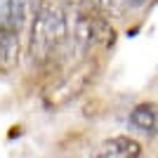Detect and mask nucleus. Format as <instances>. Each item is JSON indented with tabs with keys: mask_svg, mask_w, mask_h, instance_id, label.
Here are the masks:
<instances>
[{
	"mask_svg": "<svg viewBox=\"0 0 158 158\" xmlns=\"http://www.w3.org/2000/svg\"><path fill=\"white\" fill-rule=\"evenodd\" d=\"M69 43V17L57 2H45L35 10L31 35H28V57L33 64H52Z\"/></svg>",
	"mask_w": 158,
	"mask_h": 158,
	"instance_id": "f257e3e1",
	"label": "nucleus"
},
{
	"mask_svg": "<svg viewBox=\"0 0 158 158\" xmlns=\"http://www.w3.org/2000/svg\"><path fill=\"white\" fill-rule=\"evenodd\" d=\"M97 78H99V64H97V59L87 57L78 66H73L71 71H66L45 92V106L59 109V106L71 104L73 99H78L83 92H87Z\"/></svg>",
	"mask_w": 158,
	"mask_h": 158,
	"instance_id": "f03ea898",
	"label": "nucleus"
},
{
	"mask_svg": "<svg viewBox=\"0 0 158 158\" xmlns=\"http://www.w3.org/2000/svg\"><path fill=\"white\" fill-rule=\"evenodd\" d=\"M113 28L104 14L92 10H80L73 21V43L83 54H92L97 47H109L113 43Z\"/></svg>",
	"mask_w": 158,
	"mask_h": 158,
	"instance_id": "7ed1b4c3",
	"label": "nucleus"
},
{
	"mask_svg": "<svg viewBox=\"0 0 158 158\" xmlns=\"http://www.w3.org/2000/svg\"><path fill=\"white\" fill-rule=\"evenodd\" d=\"M21 31L0 17V73H12L21 59Z\"/></svg>",
	"mask_w": 158,
	"mask_h": 158,
	"instance_id": "20e7f679",
	"label": "nucleus"
},
{
	"mask_svg": "<svg viewBox=\"0 0 158 158\" xmlns=\"http://www.w3.org/2000/svg\"><path fill=\"white\" fill-rule=\"evenodd\" d=\"M97 158H137L142 156V144L135 139L120 135V137H111L97 149L94 153Z\"/></svg>",
	"mask_w": 158,
	"mask_h": 158,
	"instance_id": "39448f33",
	"label": "nucleus"
},
{
	"mask_svg": "<svg viewBox=\"0 0 158 158\" xmlns=\"http://www.w3.org/2000/svg\"><path fill=\"white\" fill-rule=\"evenodd\" d=\"M158 123V113H156V104H139L132 109L130 113V125L135 130L142 132H153Z\"/></svg>",
	"mask_w": 158,
	"mask_h": 158,
	"instance_id": "423d86ee",
	"label": "nucleus"
},
{
	"mask_svg": "<svg viewBox=\"0 0 158 158\" xmlns=\"http://www.w3.org/2000/svg\"><path fill=\"white\" fill-rule=\"evenodd\" d=\"M99 7L104 10V14H111V17H123L127 12V7L123 0H97Z\"/></svg>",
	"mask_w": 158,
	"mask_h": 158,
	"instance_id": "0eeeda50",
	"label": "nucleus"
}]
</instances>
